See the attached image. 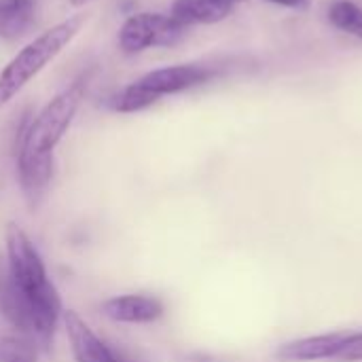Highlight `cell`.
Segmentation results:
<instances>
[{"instance_id":"obj_1","label":"cell","mask_w":362,"mask_h":362,"mask_svg":"<svg viewBox=\"0 0 362 362\" xmlns=\"http://www.w3.org/2000/svg\"><path fill=\"white\" fill-rule=\"evenodd\" d=\"M4 244H6L8 276L34 314L36 344L47 348L55 335V329H57L62 316H64L62 297L49 278L47 265H45L38 248L34 246L30 235L19 225H15V223L6 225Z\"/></svg>"},{"instance_id":"obj_2","label":"cell","mask_w":362,"mask_h":362,"mask_svg":"<svg viewBox=\"0 0 362 362\" xmlns=\"http://www.w3.org/2000/svg\"><path fill=\"white\" fill-rule=\"evenodd\" d=\"M85 17L74 15L28 42L0 72V108H4L45 66H49L81 32Z\"/></svg>"},{"instance_id":"obj_3","label":"cell","mask_w":362,"mask_h":362,"mask_svg":"<svg viewBox=\"0 0 362 362\" xmlns=\"http://www.w3.org/2000/svg\"><path fill=\"white\" fill-rule=\"evenodd\" d=\"M85 93V83L74 81L70 87L59 91L45 108L25 123L17 138V151H25L32 155H53L55 146L62 142L66 132L70 129L76 110L81 106Z\"/></svg>"},{"instance_id":"obj_4","label":"cell","mask_w":362,"mask_h":362,"mask_svg":"<svg viewBox=\"0 0 362 362\" xmlns=\"http://www.w3.org/2000/svg\"><path fill=\"white\" fill-rule=\"evenodd\" d=\"M187 36V25L163 13H132L119 30V47L125 55L148 47H174Z\"/></svg>"},{"instance_id":"obj_5","label":"cell","mask_w":362,"mask_h":362,"mask_svg":"<svg viewBox=\"0 0 362 362\" xmlns=\"http://www.w3.org/2000/svg\"><path fill=\"white\" fill-rule=\"evenodd\" d=\"M64 329L74 362H125L74 310H64Z\"/></svg>"},{"instance_id":"obj_6","label":"cell","mask_w":362,"mask_h":362,"mask_svg":"<svg viewBox=\"0 0 362 362\" xmlns=\"http://www.w3.org/2000/svg\"><path fill=\"white\" fill-rule=\"evenodd\" d=\"M210 78H214V70L208 66L178 64V66H165V68H157V70L146 72L144 76L138 78V85H142L146 91L161 98V95L193 89L197 85L208 83Z\"/></svg>"},{"instance_id":"obj_7","label":"cell","mask_w":362,"mask_h":362,"mask_svg":"<svg viewBox=\"0 0 362 362\" xmlns=\"http://www.w3.org/2000/svg\"><path fill=\"white\" fill-rule=\"evenodd\" d=\"M354 331H337L314 337H301L278 348L276 356L282 362H316L339 358L350 344Z\"/></svg>"},{"instance_id":"obj_8","label":"cell","mask_w":362,"mask_h":362,"mask_svg":"<svg viewBox=\"0 0 362 362\" xmlns=\"http://www.w3.org/2000/svg\"><path fill=\"white\" fill-rule=\"evenodd\" d=\"M102 314L119 325H153L165 314V305L153 295H117L102 303Z\"/></svg>"},{"instance_id":"obj_9","label":"cell","mask_w":362,"mask_h":362,"mask_svg":"<svg viewBox=\"0 0 362 362\" xmlns=\"http://www.w3.org/2000/svg\"><path fill=\"white\" fill-rule=\"evenodd\" d=\"M51 178H53V155H32L25 151H17L19 189L32 210L45 202Z\"/></svg>"},{"instance_id":"obj_10","label":"cell","mask_w":362,"mask_h":362,"mask_svg":"<svg viewBox=\"0 0 362 362\" xmlns=\"http://www.w3.org/2000/svg\"><path fill=\"white\" fill-rule=\"evenodd\" d=\"M0 316L19 333L36 341V327H34V314L19 288L13 284L6 263L0 265Z\"/></svg>"},{"instance_id":"obj_11","label":"cell","mask_w":362,"mask_h":362,"mask_svg":"<svg viewBox=\"0 0 362 362\" xmlns=\"http://www.w3.org/2000/svg\"><path fill=\"white\" fill-rule=\"evenodd\" d=\"M235 4L231 0H174L172 17L180 23L195 25V23H218L233 13Z\"/></svg>"},{"instance_id":"obj_12","label":"cell","mask_w":362,"mask_h":362,"mask_svg":"<svg viewBox=\"0 0 362 362\" xmlns=\"http://www.w3.org/2000/svg\"><path fill=\"white\" fill-rule=\"evenodd\" d=\"M36 21V0H0V38L15 40Z\"/></svg>"},{"instance_id":"obj_13","label":"cell","mask_w":362,"mask_h":362,"mask_svg":"<svg viewBox=\"0 0 362 362\" xmlns=\"http://www.w3.org/2000/svg\"><path fill=\"white\" fill-rule=\"evenodd\" d=\"M329 21L333 28L362 40V8L352 0H335L329 6Z\"/></svg>"},{"instance_id":"obj_14","label":"cell","mask_w":362,"mask_h":362,"mask_svg":"<svg viewBox=\"0 0 362 362\" xmlns=\"http://www.w3.org/2000/svg\"><path fill=\"white\" fill-rule=\"evenodd\" d=\"M159 98L151 91H146L142 85L132 83L125 89H121L112 100H110V108L117 112H140L148 106H153Z\"/></svg>"},{"instance_id":"obj_15","label":"cell","mask_w":362,"mask_h":362,"mask_svg":"<svg viewBox=\"0 0 362 362\" xmlns=\"http://www.w3.org/2000/svg\"><path fill=\"white\" fill-rule=\"evenodd\" d=\"M0 362H38V344L25 335H6L0 339Z\"/></svg>"},{"instance_id":"obj_16","label":"cell","mask_w":362,"mask_h":362,"mask_svg":"<svg viewBox=\"0 0 362 362\" xmlns=\"http://www.w3.org/2000/svg\"><path fill=\"white\" fill-rule=\"evenodd\" d=\"M339 361L344 362H358L362 361V331H354L350 344L346 346V350L341 352Z\"/></svg>"},{"instance_id":"obj_17","label":"cell","mask_w":362,"mask_h":362,"mask_svg":"<svg viewBox=\"0 0 362 362\" xmlns=\"http://www.w3.org/2000/svg\"><path fill=\"white\" fill-rule=\"evenodd\" d=\"M267 2L278 4V6H286V8H295V11H305L312 4V0H267Z\"/></svg>"},{"instance_id":"obj_18","label":"cell","mask_w":362,"mask_h":362,"mask_svg":"<svg viewBox=\"0 0 362 362\" xmlns=\"http://www.w3.org/2000/svg\"><path fill=\"white\" fill-rule=\"evenodd\" d=\"M87 2H91V0H70L72 6H83V4H87Z\"/></svg>"},{"instance_id":"obj_19","label":"cell","mask_w":362,"mask_h":362,"mask_svg":"<svg viewBox=\"0 0 362 362\" xmlns=\"http://www.w3.org/2000/svg\"><path fill=\"white\" fill-rule=\"evenodd\" d=\"M233 4H240V2H246V0H231Z\"/></svg>"}]
</instances>
